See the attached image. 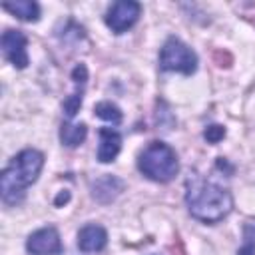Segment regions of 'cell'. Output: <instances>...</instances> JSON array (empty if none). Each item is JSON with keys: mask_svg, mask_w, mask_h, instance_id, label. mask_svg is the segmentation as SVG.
<instances>
[{"mask_svg": "<svg viewBox=\"0 0 255 255\" xmlns=\"http://www.w3.org/2000/svg\"><path fill=\"white\" fill-rule=\"evenodd\" d=\"M185 201L189 213L203 223H217L233 209V197L227 189L217 183L203 181L197 175L187 179Z\"/></svg>", "mask_w": 255, "mask_h": 255, "instance_id": "obj_1", "label": "cell"}, {"mask_svg": "<svg viewBox=\"0 0 255 255\" xmlns=\"http://www.w3.org/2000/svg\"><path fill=\"white\" fill-rule=\"evenodd\" d=\"M44 165V155L38 149H22L10 159L0 177L2 201L6 205H16L24 199L26 189L38 179Z\"/></svg>", "mask_w": 255, "mask_h": 255, "instance_id": "obj_2", "label": "cell"}, {"mask_svg": "<svg viewBox=\"0 0 255 255\" xmlns=\"http://www.w3.org/2000/svg\"><path fill=\"white\" fill-rule=\"evenodd\" d=\"M137 169L151 181H171L179 171L175 151L163 141H151L137 157Z\"/></svg>", "mask_w": 255, "mask_h": 255, "instance_id": "obj_3", "label": "cell"}, {"mask_svg": "<svg viewBox=\"0 0 255 255\" xmlns=\"http://www.w3.org/2000/svg\"><path fill=\"white\" fill-rule=\"evenodd\" d=\"M159 68L163 72H179V74L191 76L197 70V56L187 44L171 36L165 40L159 52Z\"/></svg>", "mask_w": 255, "mask_h": 255, "instance_id": "obj_4", "label": "cell"}, {"mask_svg": "<svg viewBox=\"0 0 255 255\" xmlns=\"http://www.w3.org/2000/svg\"><path fill=\"white\" fill-rule=\"evenodd\" d=\"M141 14V6L139 2H133V0H120V2H114L108 12H106V24L108 28L114 32V34H122L126 32L128 28H131L137 18Z\"/></svg>", "mask_w": 255, "mask_h": 255, "instance_id": "obj_5", "label": "cell"}, {"mask_svg": "<svg viewBox=\"0 0 255 255\" xmlns=\"http://www.w3.org/2000/svg\"><path fill=\"white\" fill-rule=\"evenodd\" d=\"M26 36L22 30H6L2 34V54L4 58L18 70H24L28 66V54H26Z\"/></svg>", "mask_w": 255, "mask_h": 255, "instance_id": "obj_6", "label": "cell"}, {"mask_svg": "<svg viewBox=\"0 0 255 255\" xmlns=\"http://www.w3.org/2000/svg\"><path fill=\"white\" fill-rule=\"evenodd\" d=\"M26 249L32 255H60L62 241L56 227H44L34 231L26 241Z\"/></svg>", "mask_w": 255, "mask_h": 255, "instance_id": "obj_7", "label": "cell"}, {"mask_svg": "<svg viewBox=\"0 0 255 255\" xmlns=\"http://www.w3.org/2000/svg\"><path fill=\"white\" fill-rule=\"evenodd\" d=\"M108 243V233L102 225L90 223L86 227L80 229L78 233V247L84 253H94V251H102Z\"/></svg>", "mask_w": 255, "mask_h": 255, "instance_id": "obj_8", "label": "cell"}, {"mask_svg": "<svg viewBox=\"0 0 255 255\" xmlns=\"http://www.w3.org/2000/svg\"><path fill=\"white\" fill-rule=\"evenodd\" d=\"M122 149V135L112 128L100 129V147H98V159L102 163H110L118 157Z\"/></svg>", "mask_w": 255, "mask_h": 255, "instance_id": "obj_9", "label": "cell"}, {"mask_svg": "<svg viewBox=\"0 0 255 255\" xmlns=\"http://www.w3.org/2000/svg\"><path fill=\"white\" fill-rule=\"evenodd\" d=\"M122 189H124V183H122L118 177H114V175H104V177H100V179L92 185V195H94L98 201L108 203V201L116 199Z\"/></svg>", "mask_w": 255, "mask_h": 255, "instance_id": "obj_10", "label": "cell"}, {"mask_svg": "<svg viewBox=\"0 0 255 255\" xmlns=\"http://www.w3.org/2000/svg\"><path fill=\"white\" fill-rule=\"evenodd\" d=\"M2 8L14 14L24 22H36L40 18V6L34 0H16V2H2Z\"/></svg>", "mask_w": 255, "mask_h": 255, "instance_id": "obj_11", "label": "cell"}, {"mask_svg": "<svg viewBox=\"0 0 255 255\" xmlns=\"http://www.w3.org/2000/svg\"><path fill=\"white\" fill-rule=\"evenodd\" d=\"M88 135V128L86 124H62L60 128V141L68 147H76L80 145Z\"/></svg>", "mask_w": 255, "mask_h": 255, "instance_id": "obj_12", "label": "cell"}, {"mask_svg": "<svg viewBox=\"0 0 255 255\" xmlns=\"http://www.w3.org/2000/svg\"><path fill=\"white\" fill-rule=\"evenodd\" d=\"M94 114L98 118L106 120V122H112V124H120L122 122V110L116 104H112V102H100V104H96Z\"/></svg>", "mask_w": 255, "mask_h": 255, "instance_id": "obj_13", "label": "cell"}, {"mask_svg": "<svg viewBox=\"0 0 255 255\" xmlns=\"http://www.w3.org/2000/svg\"><path fill=\"white\" fill-rule=\"evenodd\" d=\"M237 255H255V219L243 223V245Z\"/></svg>", "mask_w": 255, "mask_h": 255, "instance_id": "obj_14", "label": "cell"}, {"mask_svg": "<svg viewBox=\"0 0 255 255\" xmlns=\"http://www.w3.org/2000/svg\"><path fill=\"white\" fill-rule=\"evenodd\" d=\"M82 100H84V90H82V88L76 90L74 94H70V96L64 100L62 110H64V114H66L68 120H72V118L78 114V110H80V106H82Z\"/></svg>", "mask_w": 255, "mask_h": 255, "instance_id": "obj_15", "label": "cell"}, {"mask_svg": "<svg viewBox=\"0 0 255 255\" xmlns=\"http://www.w3.org/2000/svg\"><path fill=\"white\" fill-rule=\"evenodd\" d=\"M203 137H205L209 143H217V141H221V139L225 137V128H223V126H217V124L207 126L205 131H203Z\"/></svg>", "mask_w": 255, "mask_h": 255, "instance_id": "obj_16", "label": "cell"}, {"mask_svg": "<svg viewBox=\"0 0 255 255\" xmlns=\"http://www.w3.org/2000/svg\"><path fill=\"white\" fill-rule=\"evenodd\" d=\"M72 80H74V84L84 86V84L88 82V68H86L84 64H78V66L72 70Z\"/></svg>", "mask_w": 255, "mask_h": 255, "instance_id": "obj_17", "label": "cell"}, {"mask_svg": "<svg viewBox=\"0 0 255 255\" xmlns=\"http://www.w3.org/2000/svg\"><path fill=\"white\" fill-rule=\"evenodd\" d=\"M213 62H215L219 68H229L233 60H231V54H229V52L215 50V52H213Z\"/></svg>", "mask_w": 255, "mask_h": 255, "instance_id": "obj_18", "label": "cell"}, {"mask_svg": "<svg viewBox=\"0 0 255 255\" xmlns=\"http://www.w3.org/2000/svg\"><path fill=\"white\" fill-rule=\"evenodd\" d=\"M68 201H70V191H66V189H64V191L54 199V205H58V207H60L62 203H68Z\"/></svg>", "mask_w": 255, "mask_h": 255, "instance_id": "obj_19", "label": "cell"}]
</instances>
